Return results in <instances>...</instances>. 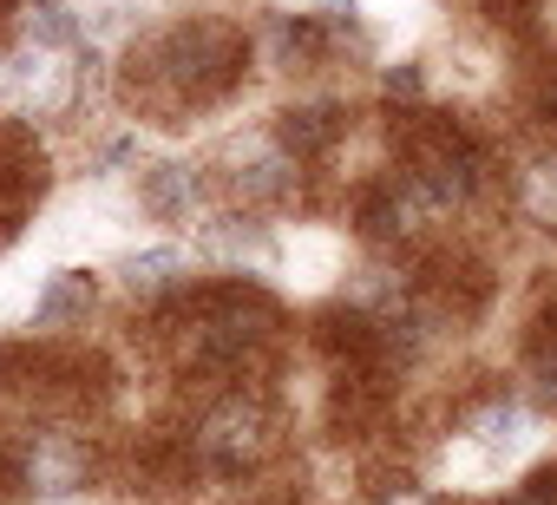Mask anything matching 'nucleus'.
I'll list each match as a JSON object with an SVG mask.
<instances>
[{
  "label": "nucleus",
  "instance_id": "1",
  "mask_svg": "<svg viewBox=\"0 0 557 505\" xmlns=\"http://www.w3.org/2000/svg\"><path fill=\"white\" fill-rule=\"evenodd\" d=\"M86 485V446L73 433H40L27 453V492L34 498H66Z\"/></svg>",
  "mask_w": 557,
  "mask_h": 505
},
{
  "label": "nucleus",
  "instance_id": "2",
  "mask_svg": "<svg viewBox=\"0 0 557 505\" xmlns=\"http://www.w3.org/2000/svg\"><path fill=\"white\" fill-rule=\"evenodd\" d=\"M256 446H262V420H256V407L230 401V407H216V414L203 420V453H210V459H223V466H243Z\"/></svg>",
  "mask_w": 557,
  "mask_h": 505
},
{
  "label": "nucleus",
  "instance_id": "3",
  "mask_svg": "<svg viewBox=\"0 0 557 505\" xmlns=\"http://www.w3.org/2000/svg\"><path fill=\"white\" fill-rule=\"evenodd\" d=\"M145 210L164 217V223H190V210H197V177H190V164H158V171H145Z\"/></svg>",
  "mask_w": 557,
  "mask_h": 505
},
{
  "label": "nucleus",
  "instance_id": "4",
  "mask_svg": "<svg viewBox=\"0 0 557 505\" xmlns=\"http://www.w3.org/2000/svg\"><path fill=\"white\" fill-rule=\"evenodd\" d=\"M119 276H125V290H164V283H177V276H184V249H177V243L132 249V257L119 263Z\"/></svg>",
  "mask_w": 557,
  "mask_h": 505
},
{
  "label": "nucleus",
  "instance_id": "5",
  "mask_svg": "<svg viewBox=\"0 0 557 505\" xmlns=\"http://www.w3.org/2000/svg\"><path fill=\"white\" fill-rule=\"evenodd\" d=\"M86 309H92V276H79V270L47 276V290H40V303H34L40 322H73V316H86Z\"/></svg>",
  "mask_w": 557,
  "mask_h": 505
},
{
  "label": "nucleus",
  "instance_id": "6",
  "mask_svg": "<svg viewBox=\"0 0 557 505\" xmlns=\"http://www.w3.org/2000/svg\"><path fill=\"white\" fill-rule=\"evenodd\" d=\"M518 204L537 230H557V158H537L524 177H518Z\"/></svg>",
  "mask_w": 557,
  "mask_h": 505
},
{
  "label": "nucleus",
  "instance_id": "7",
  "mask_svg": "<svg viewBox=\"0 0 557 505\" xmlns=\"http://www.w3.org/2000/svg\"><path fill=\"white\" fill-rule=\"evenodd\" d=\"M73 40H79V14H73V8H60V0H40V8L27 14V47L60 53V47H73Z\"/></svg>",
  "mask_w": 557,
  "mask_h": 505
},
{
  "label": "nucleus",
  "instance_id": "8",
  "mask_svg": "<svg viewBox=\"0 0 557 505\" xmlns=\"http://www.w3.org/2000/svg\"><path fill=\"white\" fill-rule=\"evenodd\" d=\"M335 132H342V125H335L329 112H296L283 138H289V151H322V145H329Z\"/></svg>",
  "mask_w": 557,
  "mask_h": 505
}]
</instances>
